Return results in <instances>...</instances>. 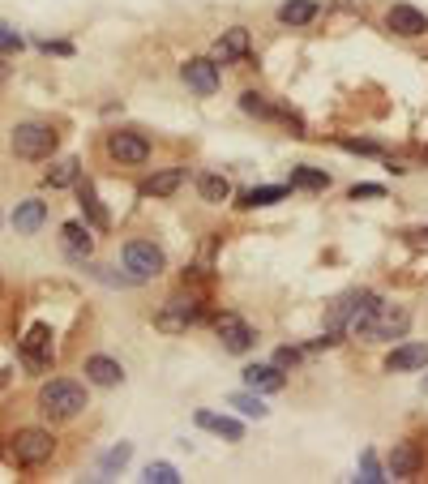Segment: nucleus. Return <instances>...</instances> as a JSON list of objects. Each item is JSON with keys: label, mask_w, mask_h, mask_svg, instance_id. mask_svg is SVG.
Masks as SVG:
<instances>
[{"label": "nucleus", "mask_w": 428, "mask_h": 484, "mask_svg": "<svg viewBox=\"0 0 428 484\" xmlns=\"http://www.w3.org/2000/svg\"><path fill=\"white\" fill-rule=\"evenodd\" d=\"M39 412L52 420H73L86 412V386L73 377H52L39 390Z\"/></svg>", "instance_id": "1"}, {"label": "nucleus", "mask_w": 428, "mask_h": 484, "mask_svg": "<svg viewBox=\"0 0 428 484\" xmlns=\"http://www.w3.org/2000/svg\"><path fill=\"white\" fill-rule=\"evenodd\" d=\"M9 146L18 159H30V163H39V159H52L56 146H61V133L52 129V125H43V120H26L18 129L9 133Z\"/></svg>", "instance_id": "2"}, {"label": "nucleus", "mask_w": 428, "mask_h": 484, "mask_svg": "<svg viewBox=\"0 0 428 484\" xmlns=\"http://www.w3.org/2000/svg\"><path fill=\"white\" fill-rule=\"evenodd\" d=\"M52 455H56V438L47 429H18L13 433V459L21 467H43Z\"/></svg>", "instance_id": "3"}, {"label": "nucleus", "mask_w": 428, "mask_h": 484, "mask_svg": "<svg viewBox=\"0 0 428 484\" xmlns=\"http://www.w3.org/2000/svg\"><path fill=\"white\" fill-rule=\"evenodd\" d=\"M163 266H168V258H163V249H159L154 241H128L125 244V270L137 279V283L163 275Z\"/></svg>", "instance_id": "4"}, {"label": "nucleus", "mask_w": 428, "mask_h": 484, "mask_svg": "<svg viewBox=\"0 0 428 484\" xmlns=\"http://www.w3.org/2000/svg\"><path fill=\"white\" fill-rule=\"evenodd\" d=\"M21 365L30 369V373H47L52 365H56V343H52V331L47 326H30L26 339H21Z\"/></svg>", "instance_id": "5"}, {"label": "nucleus", "mask_w": 428, "mask_h": 484, "mask_svg": "<svg viewBox=\"0 0 428 484\" xmlns=\"http://www.w3.org/2000/svg\"><path fill=\"white\" fill-rule=\"evenodd\" d=\"M197 313H202V308H197L193 296H171V300H163V308L154 313V326L163 334H185L193 322H197Z\"/></svg>", "instance_id": "6"}, {"label": "nucleus", "mask_w": 428, "mask_h": 484, "mask_svg": "<svg viewBox=\"0 0 428 484\" xmlns=\"http://www.w3.org/2000/svg\"><path fill=\"white\" fill-rule=\"evenodd\" d=\"M407 331H411V308L382 305V308H377V317H373V331H368V339H377V343H394V339H407Z\"/></svg>", "instance_id": "7"}, {"label": "nucleus", "mask_w": 428, "mask_h": 484, "mask_svg": "<svg viewBox=\"0 0 428 484\" xmlns=\"http://www.w3.org/2000/svg\"><path fill=\"white\" fill-rule=\"evenodd\" d=\"M377 291H351V313H347V322H342V334H351V339H364V334L373 331V317H377Z\"/></svg>", "instance_id": "8"}, {"label": "nucleus", "mask_w": 428, "mask_h": 484, "mask_svg": "<svg viewBox=\"0 0 428 484\" xmlns=\"http://www.w3.org/2000/svg\"><path fill=\"white\" fill-rule=\"evenodd\" d=\"M107 154H111L116 163H128V168H137V163H146V159H150V142L142 137V133L116 129V133H107Z\"/></svg>", "instance_id": "9"}, {"label": "nucleus", "mask_w": 428, "mask_h": 484, "mask_svg": "<svg viewBox=\"0 0 428 484\" xmlns=\"http://www.w3.org/2000/svg\"><path fill=\"white\" fill-rule=\"evenodd\" d=\"M180 82H185L193 94H214V90H218V65H214L210 56L185 61V65H180Z\"/></svg>", "instance_id": "10"}, {"label": "nucleus", "mask_w": 428, "mask_h": 484, "mask_svg": "<svg viewBox=\"0 0 428 484\" xmlns=\"http://www.w3.org/2000/svg\"><path fill=\"white\" fill-rule=\"evenodd\" d=\"M218 339H223V348H227V352L244 356L257 343V331L249 326V322H240L235 313H223V317H218Z\"/></svg>", "instance_id": "11"}, {"label": "nucleus", "mask_w": 428, "mask_h": 484, "mask_svg": "<svg viewBox=\"0 0 428 484\" xmlns=\"http://www.w3.org/2000/svg\"><path fill=\"white\" fill-rule=\"evenodd\" d=\"M420 467H424L420 446L411 438L394 441V450H390V476H394V480H411V476H420Z\"/></svg>", "instance_id": "12"}, {"label": "nucleus", "mask_w": 428, "mask_h": 484, "mask_svg": "<svg viewBox=\"0 0 428 484\" xmlns=\"http://www.w3.org/2000/svg\"><path fill=\"white\" fill-rule=\"evenodd\" d=\"M249 47H253L249 30H244V26H232V30H223V39L214 44L210 61H214V65H235V61H244V56H249Z\"/></svg>", "instance_id": "13"}, {"label": "nucleus", "mask_w": 428, "mask_h": 484, "mask_svg": "<svg viewBox=\"0 0 428 484\" xmlns=\"http://www.w3.org/2000/svg\"><path fill=\"white\" fill-rule=\"evenodd\" d=\"M385 26H390L394 35H403V39H420V35H428V18L416 9V4H394V9L385 13Z\"/></svg>", "instance_id": "14"}, {"label": "nucleus", "mask_w": 428, "mask_h": 484, "mask_svg": "<svg viewBox=\"0 0 428 484\" xmlns=\"http://www.w3.org/2000/svg\"><path fill=\"white\" fill-rule=\"evenodd\" d=\"M416 369H428L424 343H399L394 352L385 356V373H416Z\"/></svg>", "instance_id": "15"}, {"label": "nucleus", "mask_w": 428, "mask_h": 484, "mask_svg": "<svg viewBox=\"0 0 428 484\" xmlns=\"http://www.w3.org/2000/svg\"><path fill=\"white\" fill-rule=\"evenodd\" d=\"M86 381L90 386H103V390H111V386H120L125 381V369H120V360H111V356H86Z\"/></svg>", "instance_id": "16"}, {"label": "nucleus", "mask_w": 428, "mask_h": 484, "mask_svg": "<svg viewBox=\"0 0 428 484\" xmlns=\"http://www.w3.org/2000/svg\"><path fill=\"white\" fill-rule=\"evenodd\" d=\"M244 386L257 390V395H278V390L287 386V377H283L278 365H249V369H244Z\"/></svg>", "instance_id": "17"}, {"label": "nucleus", "mask_w": 428, "mask_h": 484, "mask_svg": "<svg viewBox=\"0 0 428 484\" xmlns=\"http://www.w3.org/2000/svg\"><path fill=\"white\" fill-rule=\"evenodd\" d=\"M90 232H95V227H82V223H64L61 227V244L73 262H86V258L95 253V236H90Z\"/></svg>", "instance_id": "18"}, {"label": "nucleus", "mask_w": 428, "mask_h": 484, "mask_svg": "<svg viewBox=\"0 0 428 484\" xmlns=\"http://www.w3.org/2000/svg\"><path fill=\"white\" fill-rule=\"evenodd\" d=\"M43 223H47V201H39V198L18 201V210H13V227H18V236H35Z\"/></svg>", "instance_id": "19"}, {"label": "nucleus", "mask_w": 428, "mask_h": 484, "mask_svg": "<svg viewBox=\"0 0 428 484\" xmlns=\"http://www.w3.org/2000/svg\"><path fill=\"white\" fill-rule=\"evenodd\" d=\"M78 201H82L86 223H90L95 232H107V227H111V215L103 210V201H99V193H95V185H90V180H78Z\"/></svg>", "instance_id": "20"}, {"label": "nucleus", "mask_w": 428, "mask_h": 484, "mask_svg": "<svg viewBox=\"0 0 428 484\" xmlns=\"http://www.w3.org/2000/svg\"><path fill=\"white\" fill-rule=\"evenodd\" d=\"M197 429H206V433H218V438H227V441H240L244 438V424L232 416H218V412H197Z\"/></svg>", "instance_id": "21"}, {"label": "nucleus", "mask_w": 428, "mask_h": 484, "mask_svg": "<svg viewBox=\"0 0 428 484\" xmlns=\"http://www.w3.org/2000/svg\"><path fill=\"white\" fill-rule=\"evenodd\" d=\"M317 13H321L317 0H287V4H278V22L283 26H309Z\"/></svg>", "instance_id": "22"}, {"label": "nucleus", "mask_w": 428, "mask_h": 484, "mask_svg": "<svg viewBox=\"0 0 428 484\" xmlns=\"http://www.w3.org/2000/svg\"><path fill=\"white\" fill-rule=\"evenodd\" d=\"M185 185V168H168V172H154L146 180V198H171L176 189Z\"/></svg>", "instance_id": "23"}, {"label": "nucleus", "mask_w": 428, "mask_h": 484, "mask_svg": "<svg viewBox=\"0 0 428 484\" xmlns=\"http://www.w3.org/2000/svg\"><path fill=\"white\" fill-rule=\"evenodd\" d=\"M197 193H202V201H210V206H223V201L232 198V180L218 176V172H206V176L197 180Z\"/></svg>", "instance_id": "24"}, {"label": "nucleus", "mask_w": 428, "mask_h": 484, "mask_svg": "<svg viewBox=\"0 0 428 484\" xmlns=\"http://www.w3.org/2000/svg\"><path fill=\"white\" fill-rule=\"evenodd\" d=\"M240 111H244V116H257V120H278V108L266 94H257V90H244V94H240Z\"/></svg>", "instance_id": "25"}, {"label": "nucleus", "mask_w": 428, "mask_h": 484, "mask_svg": "<svg viewBox=\"0 0 428 484\" xmlns=\"http://www.w3.org/2000/svg\"><path fill=\"white\" fill-rule=\"evenodd\" d=\"M287 193H292V185H261V189H249V193L240 198V206H249V210H253V206H275V201H283Z\"/></svg>", "instance_id": "26"}, {"label": "nucleus", "mask_w": 428, "mask_h": 484, "mask_svg": "<svg viewBox=\"0 0 428 484\" xmlns=\"http://www.w3.org/2000/svg\"><path fill=\"white\" fill-rule=\"evenodd\" d=\"M292 189H309V193H321V189H330V176L317 172V168H292V176H287Z\"/></svg>", "instance_id": "27"}, {"label": "nucleus", "mask_w": 428, "mask_h": 484, "mask_svg": "<svg viewBox=\"0 0 428 484\" xmlns=\"http://www.w3.org/2000/svg\"><path fill=\"white\" fill-rule=\"evenodd\" d=\"M78 180H82V163H78V159H61V163H52V172H47V185H52V189L78 185Z\"/></svg>", "instance_id": "28"}, {"label": "nucleus", "mask_w": 428, "mask_h": 484, "mask_svg": "<svg viewBox=\"0 0 428 484\" xmlns=\"http://www.w3.org/2000/svg\"><path fill=\"white\" fill-rule=\"evenodd\" d=\"M227 403H232L235 412H244V416H253V420H266V416H270V407L261 403V395H257V390H249V395H232Z\"/></svg>", "instance_id": "29"}, {"label": "nucleus", "mask_w": 428, "mask_h": 484, "mask_svg": "<svg viewBox=\"0 0 428 484\" xmlns=\"http://www.w3.org/2000/svg\"><path fill=\"white\" fill-rule=\"evenodd\" d=\"M142 480L146 484H180V472H176L171 463H150L146 472H142Z\"/></svg>", "instance_id": "30"}, {"label": "nucleus", "mask_w": 428, "mask_h": 484, "mask_svg": "<svg viewBox=\"0 0 428 484\" xmlns=\"http://www.w3.org/2000/svg\"><path fill=\"white\" fill-rule=\"evenodd\" d=\"M133 459V446L128 441H120V446H111L103 455V472H116V467H125V463Z\"/></svg>", "instance_id": "31"}, {"label": "nucleus", "mask_w": 428, "mask_h": 484, "mask_svg": "<svg viewBox=\"0 0 428 484\" xmlns=\"http://www.w3.org/2000/svg\"><path fill=\"white\" fill-rule=\"evenodd\" d=\"M360 480H368V484H382V480H385L382 467H377V455H373V450H364V455H360Z\"/></svg>", "instance_id": "32"}, {"label": "nucleus", "mask_w": 428, "mask_h": 484, "mask_svg": "<svg viewBox=\"0 0 428 484\" xmlns=\"http://www.w3.org/2000/svg\"><path fill=\"white\" fill-rule=\"evenodd\" d=\"M9 52H21V35L9 22H0V56H9Z\"/></svg>", "instance_id": "33"}, {"label": "nucleus", "mask_w": 428, "mask_h": 484, "mask_svg": "<svg viewBox=\"0 0 428 484\" xmlns=\"http://www.w3.org/2000/svg\"><path fill=\"white\" fill-rule=\"evenodd\" d=\"M347 198L360 201V198H385V185H351L347 189Z\"/></svg>", "instance_id": "34"}, {"label": "nucleus", "mask_w": 428, "mask_h": 484, "mask_svg": "<svg viewBox=\"0 0 428 484\" xmlns=\"http://www.w3.org/2000/svg\"><path fill=\"white\" fill-rule=\"evenodd\" d=\"M342 151H356V154H382L377 142H356V137H342Z\"/></svg>", "instance_id": "35"}, {"label": "nucleus", "mask_w": 428, "mask_h": 484, "mask_svg": "<svg viewBox=\"0 0 428 484\" xmlns=\"http://www.w3.org/2000/svg\"><path fill=\"white\" fill-rule=\"evenodd\" d=\"M275 365H278V369H296V365H300V352H296V348H278V352H275Z\"/></svg>", "instance_id": "36"}, {"label": "nucleus", "mask_w": 428, "mask_h": 484, "mask_svg": "<svg viewBox=\"0 0 428 484\" xmlns=\"http://www.w3.org/2000/svg\"><path fill=\"white\" fill-rule=\"evenodd\" d=\"M424 390H428V377H424Z\"/></svg>", "instance_id": "37"}, {"label": "nucleus", "mask_w": 428, "mask_h": 484, "mask_svg": "<svg viewBox=\"0 0 428 484\" xmlns=\"http://www.w3.org/2000/svg\"><path fill=\"white\" fill-rule=\"evenodd\" d=\"M424 159H428V146H424Z\"/></svg>", "instance_id": "38"}]
</instances>
